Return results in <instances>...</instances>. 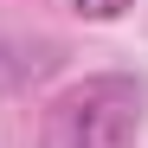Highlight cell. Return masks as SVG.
<instances>
[{"mask_svg": "<svg viewBox=\"0 0 148 148\" xmlns=\"http://www.w3.org/2000/svg\"><path fill=\"white\" fill-rule=\"evenodd\" d=\"M148 116V84L135 71H97L52 97L39 122V148H135Z\"/></svg>", "mask_w": 148, "mask_h": 148, "instance_id": "cell-1", "label": "cell"}, {"mask_svg": "<svg viewBox=\"0 0 148 148\" xmlns=\"http://www.w3.org/2000/svg\"><path fill=\"white\" fill-rule=\"evenodd\" d=\"M71 7H77V19H97V26H103V19H122L135 0H71Z\"/></svg>", "mask_w": 148, "mask_h": 148, "instance_id": "cell-2", "label": "cell"}, {"mask_svg": "<svg viewBox=\"0 0 148 148\" xmlns=\"http://www.w3.org/2000/svg\"><path fill=\"white\" fill-rule=\"evenodd\" d=\"M7 84H13V64H0V90H7Z\"/></svg>", "mask_w": 148, "mask_h": 148, "instance_id": "cell-3", "label": "cell"}]
</instances>
